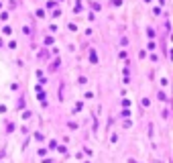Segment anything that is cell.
I'll use <instances>...</instances> for the list:
<instances>
[{"instance_id": "2", "label": "cell", "mask_w": 173, "mask_h": 163, "mask_svg": "<svg viewBox=\"0 0 173 163\" xmlns=\"http://www.w3.org/2000/svg\"><path fill=\"white\" fill-rule=\"evenodd\" d=\"M90 61H92V63H96V61H98V57H96V53H94V51H92V55H90Z\"/></svg>"}, {"instance_id": "5", "label": "cell", "mask_w": 173, "mask_h": 163, "mask_svg": "<svg viewBox=\"0 0 173 163\" xmlns=\"http://www.w3.org/2000/svg\"><path fill=\"white\" fill-rule=\"evenodd\" d=\"M112 4H114V6H120V4H122V0H112Z\"/></svg>"}, {"instance_id": "3", "label": "cell", "mask_w": 173, "mask_h": 163, "mask_svg": "<svg viewBox=\"0 0 173 163\" xmlns=\"http://www.w3.org/2000/svg\"><path fill=\"white\" fill-rule=\"evenodd\" d=\"M159 100H163V102H167V100H169V98H167V96H165V94H163V92H159Z\"/></svg>"}, {"instance_id": "1", "label": "cell", "mask_w": 173, "mask_h": 163, "mask_svg": "<svg viewBox=\"0 0 173 163\" xmlns=\"http://www.w3.org/2000/svg\"><path fill=\"white\" fill-rule=\"evenodd\" d=\"M147 37H149V39H153V37H155V31H153V29H149V31H147Z\"/></svg>"}, {"instance_id": "4", "label": "cell", "mask_w": 173, "mask_h": 163, "mask_svg": "<svg viewBox=\"0 0 173 163\" xmlns=\"http://www.w3.org/2000/svg\"><path fill=\"white\" fill-rule=\"evenodd\" d=\"M120 116H122V118H126V116H130V112H128V110H122V112H120Z\"/></svg>"}]
</instances>
